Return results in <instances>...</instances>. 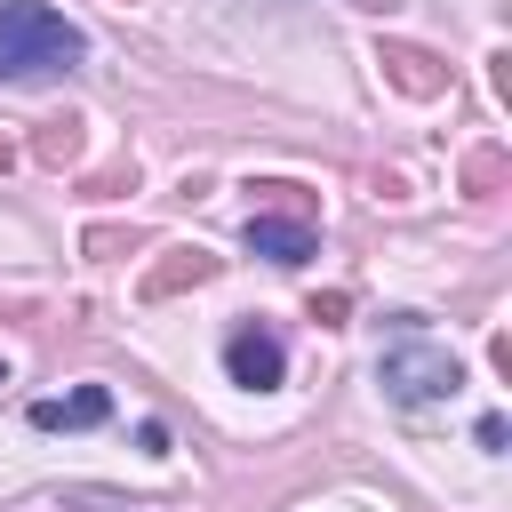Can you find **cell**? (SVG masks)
Returning a JSON list of instances; mask_svg holds the SVG:
<instances>
[{
    "label": "cell",
    "mask_w": 512,
    "mask_h": 512,
    "mask_svg": "<svg viewBox=\"0 0 512 512\" xmlns=\"http://www.w3.org/2000/svg\"><path fill=\"white\" fill-rule=\"evenodd\" d=\"M80 144H88V120H72V112H64V120H40L32 160H40V168H72V160H80Z\"/></svg>",
    "instance_id": "cell-8"
},
{
    "label": "cell",
    "mask_w": 512,
    "mask_h": 512,
    "mask_svg": "<svg viewBox=\"0 0 512 512\" xmlns=\"http://www.w3.org/2000/svg\"><path fill=\"white\" fill-rule=\"evenodd\" d=\"M464 184H472V192L488 200V192L504 184V152H472V160H464Z\"/></svg>",
    "instance_id": "cell-10"
},
{
    "label": "cell",
    "mask_w": 512,
    "mask_h": 512,
    "mask_svg": "<svg viewBox=\"0 0 512 512\" xmlns=\"http://www.w3.org/2000/svg\"><path fill=\"white\" fill-rule=\"evenodd\" d=\"M256 192V208H280V216H296V224H312L320 216V200L304 192V184H288V176H272V184H248Z\"/></svg>",
    "instance_id": "cell-9"
},
{
    "label": "cell",
    "mask_w": 512,
    "mask_h": 512,
    "mask_svg": "<svg viewBox=\"0 0 512 512\" xmlns=\"http://www.w3.org/2000/svg\"><path fill=\"white\" fill-rule=\"evenodd\" d=\"M224 272V256H208V248H168L152 272H144V304H168V296H184V288H208Z\"/></svg>",
    "instance_id": "cell-5"
},
{
    "label": "cell",
    "mask_w": 512,
    "mask_h": 512,
    "mask_svg": "<svg viewBox=\"0 0 512 512\" xmlns=\"http://www.w3.org/2000/svg\"><path fill=\"white\" fill-rule=\"evenodd\" d=\"M104 416H112V392H104V384H80V392H64V400H32V424H40V432H64V424L80 432V424H104Z\"/></svg>",
    "instance_id": "cell-7"
},
{
    "label": "cell",
    "mask_w": 512,
    "mask_h": 512,
    "mask_svg": "<svg viewBox=\"0 0 512 512\" xmlns=\"http://www.w3.org/2000/svg\"><path fill=\"white\" fill-rule=\"evenodd\" d=\"M344 312H352V296H344V288H328V296H312V320H320V328H336Z\"/></svg>",
    "instance_id": "cell-12"
},
{
    "label": "cell",
    "mask_w": 512,
    "mask_h": 512,
    "mask_svg": "<svg viewBox=\"0 0 512 512\" xmlns=\"http://www.w3.org/2000/svg\"><path fill=\"white\" fill-rule=\"evenodd\" d=\"M376 64H384V80H392L400 96H416V104L448 96V64H440L432 48H416V40H384V48H376Z\"/></svg>",
    "instance_id": "cell-4"
},
{
    "label": "cell",
    "mask_w": 512,
    "mask_h": 512,
    "mask_svg": "<svg viewBox=\"0 0 512 512\" xmlns=\"http://www.w3.org/2000/svg\"><path fill=\"white\" fill-rule=\"evenodd\" d=\"M376 384H384V400H400V408H432V400H456V392H464V360H456L448 344L400 328V336L376 352Z\"/></svg>",
    "instance_id": "cell-2"
},
{
    "label": "cell",
    "mask_w": 512,
    "mask_h": 512,
    "mask_svg": "<svg viewBox=\"0 0 512 512\" xmlns=\"http://www.w3.org/2000/svg\"><path fill=\"white\" fill-rule=\"evenodd\" d=\"M88 56V32L64 24L48 0H0V80H48Z\"/></svg>",
    "instance_id": "cell-1"
},
{
    "label": "cell",
    "mask_w": 512,
    "mask_h": 512,
    "mask_svg": "<svg viewBox=\"0 0 512 512\" xmlns=\"http://www.w3.org/2000/svg\"><path fill=\"white\" fill-rule=\"evenodd\" d=\"M224 376H232V384H248V392H272V384L288 376V352H280V336H272L264 320L232 328V336H224Z\"/></svg>",
    "instance_id": "cell-3"
},
{
    "label": "cell",
    "mask_w": 512,
    "mask_h": 512,
    "mask_svg": "<svg viewBox=\"0 0 512 512\" xmlns=\"http://www.w3.org/2000/svg\"><path fill=\"white\" fill-rule=\"evenodd\" d=\"M0 384H8V368H0Z\"/></svg>",
    "instance_id": "cell-14"
},
{
    "label": "cell",
    "mask_w": 512,
    "mask_h": 512,
    "mask_svg": "<svg viewBox=\"0 0 512 512\" xmlns=\"http://www.w3.org/2000/svg\"><path fill=\"white\" fill-rule=\"evenodd\" d=\"M0 168H16V144H8V136H0Z\"/></svg>",
    "instance_id": "cell-13"
},
{
    "label": "cell",
    "mask_w": 512,
    "mask_h": 512,
    "mask_svg": "<svg viewBox=\"0 0 512 512\" xmlns=\"http://www.w3.org/2000/svg\"><path fill=\"white\" fill-rule=\"evenodd\" d=\"M248 248H256V256H272V264H304V256H312V224L248 208Z\"/></svg>",
    "instance_id": "cell-6"
},
{
    "label": "cell",
    "mask_w": 512,
    "mask_h": 512,
    "mask_svg": "<svg viewBox=\"0 0 512 512\" xmlns=\"http://www.w3.org/2000/svg\"><path fill=\"white\" fill-rule=\"evenodd\" d=\"M120 248H136V232H120V224H96L88 232V256H120Z\"/></svg>",
    "instance_id": "cell-11"
}]
</instances>
